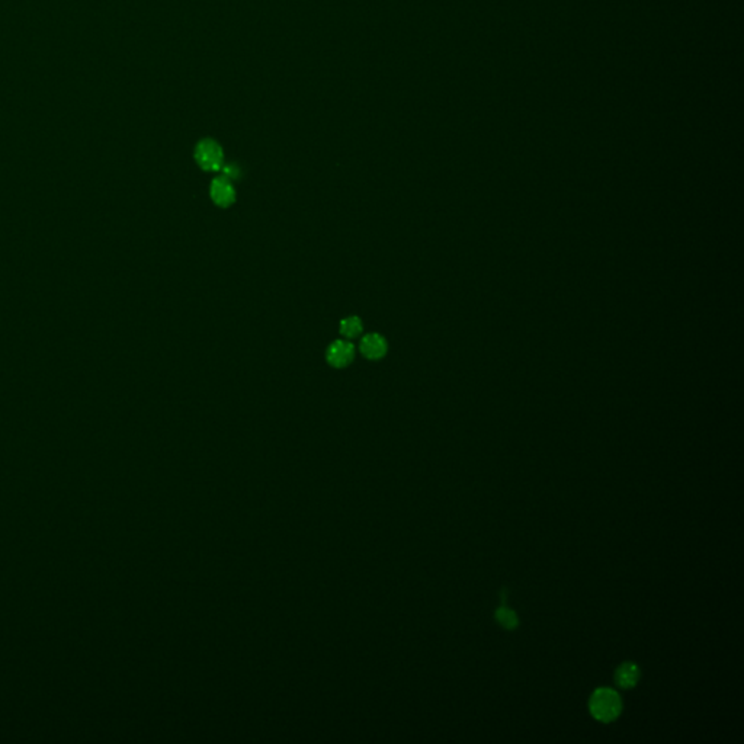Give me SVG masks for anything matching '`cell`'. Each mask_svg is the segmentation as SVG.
<instances>
[{
	"label": "cell",
	"instance_id": "obj_1",
	"mask_svg": "<svg viewBox=\"0 0 744 744\" xmlns=\"http://www.w3.org/2000/svg\"><path fill=\"white\" fill-rule=\"evenodd\" d=\"M589 709L598 721L611 723L621 713L622 701L616 691L611 688H599L590 698Z\"/></svg>",
	"mask_w": 744,
	"mask_h": 744
},
{
	"label": "cell",
	"instance_id": "obj_2",
	"mask_svg": "<svg viewBox=\"0 0 744 744\" xmlns=\"http://www.w3.org/2000/svg\"><path fill=\"white\" fill-rule=\"evenodd\" d=\"M195 160L200 168L207 172L221 171L224 164L223 148L217 141L205 139L195 147Z\"/></svg>",
	"mask_w": 744,
	"mask_h": 744
},
{
	"label": "cell",
	"instance_id": "obj_3",
	"mask_svg": "<svg viewBox=\"0 0 744 744\" xmlns=\"http://www.w3.org/2000/svg\"><path fill=\"white\" fill-rule=\"evenodd\" d=\"M355 358V346L349 340L333 342L326 352V359L331 367L345 368Z\"/></svg>",
	"mask_w": 744,
	"mask_h": 744
},
{
	"label": "cell",
	"instance_id": "obj_4",
	"mask_svg": "<svg viewBox=\"0 0 744 744\" xmlns=\"http://www.w3.org/2000/svg\"><path fill=\"white\" fill-rule=\"evenodd\" d=\"M209 195L214 204L221 208L230 207L236 201V191L232 185V180L225 179L224 176L216 178L211 182Z\"/></svg>",
	"mask_w": 744,
	"mask_h": 744
},
{
	"label": "cell",
	"instance_id": "obj_5",
	"mask_svg": "<svg viewBox=\"0 0 744 744\" xmlns=\"http://www.w3.org/2000/svg\"><path fill=\"white\" fill-rule=\"evenodd\" d=\"M387 351H388V343L386 338L378 335V333H370V335H367L361 340L362 355L371 361L383 359L387 355Z\"/></svg>",
	"mask_w": 744,
	"mask_h": 744
},
{
	"label": "cell",
	"instance_id": "obj_6",
	"mask_svg": "<svg viewBox=\"0 0 744 744\" xmlns=\"http://www.w3.org/2000/svg\"><path fill=\"white\" fill-rule=\"evenodd\" d=\"M640 680V667L632 661L622 663L615 672L616 685L622 689H631Z\"/></svg>",
	"mask_w": 744,
	"mask_h": 744
},
{
	"label": "cell",
	"instance_id": "obj_7",
	"mask_svg": "<svg viewBox=\"0 0 744 744\" xmlns=\"http://www.w3.org/2000/svg\"><path fill=\"white\" fill-rule=\"evenodd\" d=\"M362 330H363L362 320L356 315L346 317L340 322V333L347 339L358 338L362 333Z\"/></svg>",
	"mask_w": 744,
	"mask_h": 744
},
{
	"label": "cell",
	"instance_id": "obj_8",
	"mask_svg": "<svg viewBox=\"0 0 744 744\" xmlns=\"http://www.w3.org/2000/svg\"><path fill=\"white\" fill-rule=\"evenodd\" d=\"M494 618L505 630H514L519 625L518 615H516L513 609L508 608V606H500L494 614Z\"/></svg>",
	"mask_w": 744,
	"mask_h": 744
},
{
	"label": "cell",
	"instance_id": "obj_9",
	"mask_svg": "<svg viewBox=\"0 0 744 744\" xmlns=\"http://www.w3.org/2000/svg\"><path fill=\"white\" fill-rule=\"evenodd\" d=\"M223 176L225 179L229 180H240L241 176H243V169L240 168V164L237 163H227V164H223Z\"/></svg>",
	"mask_w": 744,
	"mask_h": 744
}]
</instances>
